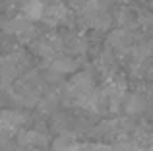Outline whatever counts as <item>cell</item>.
<instances>
[{
  "label": "cell",
  "instance_id": "1",
  "mask_svg": "<svg viewBox=\"0 0 153 151\" xmlns=\"http://www.w3.org/2000/svg\"><path fill=\"white\" fill-rule=\"evenodd\" d=\"M29 64V58L23 50H14V53H8L6 56L0 60V81L2 85L10 87L19 76L23 74L25 66Z\"/></svg>",
  "mask_w": 153,
  "mask_h": 151
},
{
  "label": "cell",
  "instance_id": "2",
  "mask_svg": "<svg viewBox=\"0 0 153 151\" xmlns=\"http://www.w3.org/2000/svg\"><path fill=\"white\" fill-rule=\"evenodd\" d=\"M66 91H68V97H72V101H74L76 105H79L83 99L89 97V95L95 91L93 76H91L89 72L74 74L72 79L68 81V85H66Z\"/></svg>",
  "mask_w": 153,
  "mask_h": 151
},
{
  "label": "cell",
  "instance_id": "3",
  "mask_svg": "<svg viewBox=\"0 0 153 151\" xmlns=\"http://www.w3.org/2000/svg\"><path fill=\"white\" fill-rule=\"evenodd\" d=\"M4 31L14 35V37H18L19 41H33L35 33H37L33 21H29L25 16H16V18H12L10 21L4 25Z\"/></svg>",
  "mask_w": 153,
  "mask_h": 151
},
{
  "label": "cell",
  "instance_id": "4",
  "mask_svg": "<svg viewBox=\"0 0 153 151\" xmlns=\"http://www.w3.org/2000/svg\"><path fill=\"white\" fill-rule=\"evenodd\" d=\"M25 122V116L18 110H4L0 113V138L8 140L10 136L19 132V128Z\"/></svg>",
  "mask_w": 153,
  "mask_h": 151
},
{
  "label": "cell",
  "instance_id": "5",
  "mask_svg": "<svg viewBox=\"0 0 153 151\" xmlns=\"http://www.w3.org/2000/svg\"><path fill=\"white\" fill-rule=\"evenodd\" d=\"M107 45L111 47L114 53L126 54L128 50L134 47V35H132V31L122 29V27L112 29L111 33H108V37H107Z\"/></svg>",
  "mask_w": 153,
  "mask_h": 151
},
{
  "label": "cell",
  "instance_id": "6",
  "mask_svg": "<svg viewBox=\"0 0 153 151\" xmlns=\"http://www.w3.org/2000/svg\"><path fill=\"white\" fill-rule=\"evenodd\" d=\"M72 18L70 10H68L66 4L62 2H54V4H47L45 6V14H43V21L49 23V25H62L68 23Z\"/></svg>",
  "mask_w": 153,
  "mask_h": 151
},
{
  "label": "cell",
  "instance_id": "7",
  "mask_svg": "<svg viewBox=\"0 0 153 151\" xmlns=\"http://www.w3.org/2000/svg\"><path fill=\"white\" fill-rule=\"evenodd\" d=\"M124 110H126L128 116H138V114H142L143 110L147 109V95L143 93H130L126 95V99H124Z\"/></svg>",
  "mask_w": 153,
  "mask_h": 151
},
{
  "label": "cell",
  "instance_id": "8",
  "mask_svg": "<svg viewBox=\"0 0 153 151\" xmlns=\"http://www.w3.org/2000/svg\"><path fill=\"white\" fill-rule=\"evenodd\" d=\"M18 141L23 147H45L49 144V138L39 130H22L18 134Z\"/></svg>",
  "mask_w": 153,
  "mask_h": 151
},
{
  "label": "cell",
  "instance_id": "9",
  "mask_svg": "<svg viewBox=\"0 0 153 151\" xmlns=\"http://www.w3.org/2000/svg\"><path fill=\"white\" fill-rule=\"evenodd\" d=\"M49 64H51L49 68L56 74H72L78 70V60L72 56H66V54H60V56L52 58Z\"/></svg>",
  "mask_w": 153,
  "mask_h": 151
},
{
  "label": "cell",
  "instance_id": "10",
  "mask_svg": "<svg viewBox=\"0 0 153 151\" xmlns=\"http://www.w3.org/2000/svg\"><path fill=\"white\" fill-rule=\"evenodd\" d=\"M64 41V50L70 54H83L87 50V47H89V43H87L85 37H82V35H66V37H62Z\"/></svg>",
  "mask_w": 153,
  "mask_h": 151
},
{
  "label": "cell",
  "instance_id": "11",
  "mask_svg": "<svg viewBox=\"0 0 153 151\" xmlns=\"http://www.w3.org/2000/svg\"><path fill=\"white\" fill-rule=\"evenodd\" d=\"M114 18H116V21L120 23V27H122V29L132 31L134 27H138V12L132 10V8H126V6L118 8Z\"/></svg>",
  "mask_w": 153,
  "mask_h": 151
},
{
  "label": "cell",
  "instance_id": "12",
  "mask_svg": "<svg viewBox=\"0 0 153 151\" xmlns=\"http://www.w3.org/2000/svg\"><path fill=\"white\" fill-rule=\"evenodd\" d=\"M45 6H47V4L43 2V0H27V2H23V6H22V16H25L29 21L43 19Z\"/></svg>",
  "mask_w": 153,
  "mask_h": 151
},
{
  "label": "cell",
  "instance_id": "13",
  "mask_svg": "<svg viewBox=\"0 0 153 151\" xmlns=\"http://www.w3.org/2000/svg\"><path fill=\"white\" fill-rule=\"evenodd\" d=\"M132 138H134V144L138 147H149L153 144V128L149 124H140L138 128H134L132 132Z\"/></svg>",
  "mask_w": 153,
  "mask_h": 151
},
{
  "label": "cell",
  "instance_id": "14",
  "mask_svg": "<svg viewBox=\"0 0 153 151\" xmlns=\"http://www.w3.org/2000/svg\"><path fill=\"white\" fill-rule=\"evenodd\" d=\"M153 25V14L147 10H138V27H143V29H147V27Z\"/></svg>",
  "mask_w": 153,
  "mask_h": 151
},
{
  "label": "cell",
  "instance_id": "15",
  "mask_svg": "<svg viewBox=\"0 0 153 151\" xmlns=\"http://www.w3.org/2000/svg\"><path fill=\"white\" fill-rule=\"evenodd\" d=\"M143 45H146V49H147V54H149V56L153 58V37H151L147 43H143Z\"/></svg>",
  "mask_w": 153,
  "mask_h": 151
},
{
  "label": "cell",
  "instance_id": "16",
  "mask_svg": "<svg viewBox=\"0 0 153 151\" xmlns=\"http://www.w3.org/2000/svg\"><path fill=\"white\" fill-rule=\"evenodd\" d=\"M85 2H87V0H70V6H74V8H78V10H79Z\"/></svg>",
  "mask_w": 153,
  "mask_h": 151
},
{
  "label": "cell",
  "instance_id": "17",
  "mask_svg": "<svg viewBox=\"0 0 153 151\" xmlns=\"http://www.w3.org/2000/svg\"><path fill=\"white\" fill-rule=\"evenodd\" d=\"M146 76L149 78V81H153V64L149 66V68H147V74H146Z\"/></svg>",
  "mask_w": 153,
  "mask_h": 151
},
{
  "label": "cell",
  "instance_id": "18",
  "mask_svg": "<svg viewBox=\"0 0 153 151\" xmlns=\"http://www.w3.org/2000/svg\"><path fill=\"white\" fill-rule=\"evenodd\" d=\"M45 4H54V2H58V0H43Z\"/></svg>",
  "mask_w": 153,
  "mask_h": 151
},
{
  "label": "cell",
  "instance_id": "19",
  "mask_svg": "<svg viewBox=\"0 0 153 151\" xmlns=\"http://www.w3.org/2000/svg\"><path fill=\"white\" fill-rule=\"evenodd\" d=\"M143 151H153V144L149 145V147H147V149H143Z\"/></svg>",
  "mask_w": 153,
  "mask_h": 151
}]
</instances>
